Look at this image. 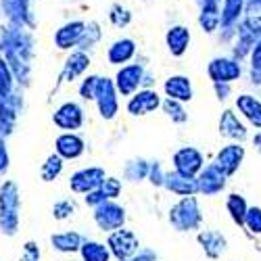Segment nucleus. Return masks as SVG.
Listing matches in <instances>:
<instances>
[{
	"label": "nucleus",
	"instance_id": "f257e3e1",
	"mask_svg": "<svg viewBox=\"0 0 261 261\" xmlns=\"http://www.w3.org/2000/svg\"><path fill=\"white\" fill-rule=\"evenodd\" d=\"M188 32L184 30V28H173L171 32H169V36H167V42H169V46L173 48V53H182L184 50V46L188 44Z\"/></svg>",
	"mask_w": 261,
	"mask_h": 261
},
{
	"label": "nucleus",
	"instance_id": "20e7f679",
	"mask_svg": "<svg viewBox=\"0 0 261 261\" xmlns=\"http://www.w3.org/2000/svg\"><path fill=\"white\" fill-rule=\"evenodd\" d=\"M132 42H119V44H115L113 46V50H111V59L113 61H123V59H127L129 55H132Z\"/></svg>",
	"mask_w": 261,
	"mask_h": 261
},
{
	"label": "nucleus",
	"instance_id": "f03ea898",
	"mask_svg": "<svg viewBox=\"0 0 261 261\" xmlns=\"http://www.w3.org/2000/svg\"><path fill=\"white\" fill-rule=\"evenodd\" d=\"M167 90H169V92H173L176 96H180V98H188V96H190V88H188V84H186V80H184V77H176V80H171V82L167 84Z\"/></svg>",
	"mask_w": 261,
	"mask_h": 261
},
{
	"label": "nucleus",
	"instance_id": "7ed1b4c3",
	"mask_svg": "<svg viewBox=\"0 0 261 261\" xmlns=\"http://www.w3.org/2000/svg\"><path fill=\"white\" fill-rule=\"evenodd\" d=\"M243 9V0H226V9H224V23H230L238 17Z\"/></svg>",
	"mask_w": 261,
	"mask_h": 261
}]
</instances>
